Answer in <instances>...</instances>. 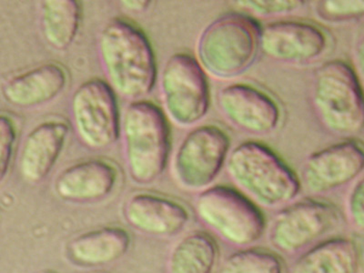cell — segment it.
<instances>
[{
  "instance_id": "obj_3",
  "label": "cell",
  "mask_w": 364,
  "mask_h": 273,
  "mask_svg": "<svg viewBox=\"0 0 364 273\" xmlns=\"http://www.w3.org/2000/svg\"><path fill=\"white\" fill-rule=\"evenodd\" d=\"M226 164L233 181L263 206H279L300 193L301 182L294 170L262 143L246 141L237 146Z\"/></svg>"
},
{
  "instance_id": "obj_17",
  "label": "cell",
  "mask_w": 364,
  "mask_h": 273,
  "mask_svg": "<svg viewBox=\"0 0 364 273\" xmlns=\"http://www.w3.org/2000/svg\"><path fill=\"white\" fill-rule=\"evenodd\" d=\"M68 74L57 63H45L12 77L3 87V95L12 105L33 108L56 99L65 90Z\"/></svg>"
},
{
  "instance_id": "obj_5",
  "label": "cell",
  "mask_w": 364,
  "mask_h": 273,
  "mask_svg": "<svg viewBox=\"0 0 364 273\" xmlns=\"http://www.w3.org/2000/svg\"><path fill=\"white\" fill-rule=\"evenodd\" d=\"M313 100L318 117L330 131L350 135L363 129L362 86L358 75L346 61H328L318 68Z\"/></svg>"
},
{
  "instance_id": "obj_28",
  "label": "cell",
  "mask_w": 364,
  "mask_h": 273,
  "mask_svg": "<svg viewBox=\"0 0 364 273\" xmlns=\"http://www.w3.org/2000/svg\"><path fill=\"white\" fill-rule=\"evenodd\" d=\"M43 273H57V272H43Z\"/></svg>"
},
{
  "instance_id": "obj_11",
  "label": "cell",
  "mask_w": 364,
  "mask_h": 273,
  "mask_svg": "<svg viewBox=\"0 0 364 273\" xmlns=\"http://www.w3.org/2000/svg\"><path fill=\"white\" fill-rule=\"evenodd\" d=\"M218 103L230 122L250 134H269L277 129L281 120L278 103L249 84L224 87L218 94Z\"/></svg>"
},
{
  "instance_id": "obj_18",
  "label": "cell",
  "mask_w": 364,
  "mask_h": 273,
  "mask_svg": "<svg viewBox=\"0 0 364 273\" xmlns=\"http://www.w3.org/2000/svg\"><path fill=\"white\" fill-rule=\"evenodd\" d=\"M132 246V235L124 228L106 226L74 237L68 255L77 264L97 267L122 259Z\"/></svg>"
},
{
  "instance_id": "obj_12",
  "label": "cell",
  "mask_w": 364,
  "mask_h": 273,
  "mask_svg": "<svg viewBox=\"0 0 364 273\" xmlns=\"http://www.w3.org/2000/svg\"><path fill=\"white\" fill-rule=\"evenodd\" d=\"M363 166V145L357 141H343L309 156L302 178L311 193H327L358 177Z\"/></svg>"
},
{
  "instance_id": "obj_14",
  "label": "cell",
  "mask_w": 364,
  "mask_h": 273,
  "mask_svg": "<svg viewBox=\"0 0 364 273\" xmlns=\"http://www.w3.org/2000/svg\"><path fill=\"white\" fill-rule=\"evenodd\" d=\"M118 181L119 171L110 162L87 159L61 171L55 181V191L63 200L90 203L108 197Z\"/></svg>"
},
{
  "instance_id": "obj_7",
  "label": "cell",
  "mask_w": 364,
  "mask_h": 273,
  "mask_svg": "<svg viewBox=\"0 0 364 273\" xmlns=\"http://www.w3.org/2000/svg\"><path fill=\"white\" fill-rule=\"evenodd\" d=\"M161 87L166 110L178 125H195L209 112V81L199 60L191 54L180 52L168 58Z\"/></svg>"
},
{
  "instance_id": "obj_27",
  "label": "cell",
  "mask_w": 364,
  "mask_h": 273,
  "mask_svg": "<svg viewBox=\"0 0 364 273\" xmlns=\"http://www.w3.org/2000/svg\"><path fill=\"white\" fill-rule=\"evenodd\" d=\"M122 3L127 9L139 12L146 11L151 5V1H145V0H139H139H126Z\"/></svg>"
},
{
  "instance_id": "obj_8",
  "label": "cell",
  "mask_w": 364,
  "mask_h": 273,
  "mask_svg": "<svg viewBox=\"0 0 364 273\" xmlns=\"http://www.w3.org/2000/svg\"><path fill=\"white\" fill-rule=\"evenodd\" d=\"M71 112L77 135L90 148L103 149L118 141V100L112 86L106 81L96 77L81 84L75 91Z\"/></svg>"
},
{
  "instance_id": "obj_25",
  "label": "cell",
  "mask_w": 364,
  "mask_h": 273,
  "mask_svg": "<svg viewBox=\"0 0 364 273\" xmlns=\"http://www.w3.org/2000/svg\"><path fill=\"white\" fill-rule=\"evenodd\" d=\"M318 12L327 21H348L363 15V1H323L318 6Z\"/></svg>"
},
{
  "instance_id": "obj_24",
  "label": "cell",
  "mask_w": 364,
  "mask_h": 273,
  "mask_svg": "<svg viewBox=\"0 0 364 273\" xmlns=\"http://www.w3.org/2000/svg\"><path fill=\"white\" fill-rule=\"evenodd\" d=\"M17 139V127L9 116L0 114V183L11 167L13 151Z\"/></svg>"
},
{
  "instance_id": "obj_1",
  "label": "cell",
  "mask_w": 364,
  "mask_h": 273,
  "mask_svg": "<svg viewBox=\"0 0 364 273\" xmlns=\"http://www.w3.org/2000/svg\"><path fill=\"white\" fill-rule=\"evenodd\" d=\"M100 56L114 91L128 99L149 95L157 80L155 52L139 26L122 18L112 19L99 41Z\"/></svg>"
},
{
  "instance_id": "obj_23",
  "label": "cell",
  "mask_w": 364,
  "mask_h": 273,
  "mask_svg": "<svg viewBox=\"0 0 364 273\" xmlns=\"http://www.w3.org/2000/svg\"><path fill=\"white\" fill-rule=\"evenodd\" d=\"M240 8L259 16H278L291 14L305 5L301 0H245L238 1Z\"/></svg>"
},
{
  "instance_id": "obj_10",
  "label": "cell",
  "mask_w": 364,
  "mask_h": 273,
  "mask_svg": "<svg viewBox=\"0 0 364 273\" xmlns=\"http://www.w3.org/2000/svg\"><path fill=\"white\" fill-rule=\"evenodd\" d=\"M341 220L343 215L336 205L301 200L279 211L272 224L271 240L282 252H295L336 229Z\"/></svg>"
},
{
  "instance_id": "obj_21",
  "label": "cell",
  "mask_w": 364,
  "mask_h": 273,
  "mask_svg": "<svg viewBox=\"0 0 364 273\" xmlns=\"http://www.w3.org/2000/svg\"><path fill=\"white\" fill-rule=\"evenodd\" d=\"M219 250L209 234L197 232L188 234L172 250L170 273H213Z\"/></svg>"
},
{
  "instance_id": "obj_20",
  "label": "cell",
  "mask_w": 364,
  "mask_h": 273,
  "mask_svg": "<svg viewBox=\"0 0 364 273\" xmlns=\"http://www.w3.org/2000/svg\"><path fill=\"white\" fill-rule=\"evenodd\" d=\"M42 31L48 43L66 50L79 32L82 8L77 0H47L41 6Z\"/></svg>"
},
{
  "instance_id": "obj_15",
  "label": "cell",
  "mask_w": 364,
  "mask_h": 273,
  "mask_svg": "<svg viewBox=\"0 0 364 273\" xmlns=\"http://www.w3.org/2000/svg\"><path fill=\"white\" fill-rule=\"evenodd\" d=\"M129 223L139 232L159 237L180 233L190 222V213L178 201L152 193H136L125 206Z\"/></svg>"
},
{
  "instance_id": "obj_19",
  "label": "cell",
  "mask_w": 364,
  "mask_h": 273,
  "mask_svg": "<svg viewBox=\"0 0 364 273\" xmlns=\"http://www.w3.org/2000/svg\"><path fill=\"white\" fill-rule=\"evenodd\" d=\"M359 261L358 247L353 240L333 238L304 253L292 273H354Z\"/></svg>"
},
{
  "instance_id": "obj_2",
  "label": "cell",
  "mask_w": 364,
  "mask_h": 273,
  "mask_svg": "<svg viewBox=\"0 0 364 273\" xmlns=\"http://www.w3.org/2000/svg\"><path fill=\"white\" fill-rule=\"evenodd\" d=\"M262 27L255 18L227 13L208 25L198 42L203 70L220 80L240 76L255 63Z\"/></svg>"
},
{
  "instance_id": "obj_9",
  "label": "cell",
  "mask_w": 364,
  "mask_h": 273,
  "mask_svg": "<svg viewBox=\"0 0 364 273\" xmlns=\"http://www.w3.org/2000/svg\"><path fill=\"white\" fill-rule=\"evenodd\" d=\"M230 139L219 127L205 125L188 132L174 159V173L188 190H200L211 183L225 164Z\"/></svg>"
},
{
  "instance_id": "obj_26",
  "label": "cell",
  "mask_w": 364,
  "mask_h": 273,
  "mask_svg": "<svg viewBox=\"0 0 364 273\" xmlns=\"http://www.w3.org/2000/svg\"><path fill=\"white\" fill-rule=\"evenodd\" d=\"M348 210L354 226L359 230H363L364 225L363 178L356 182L350 191L349 200H348Z\"/></svg>"
},
{
  "instance_id": "obj_22",
  "label": "cell",
  "mask_w": 364,
  "mask_h": 273,
  "mask_svg": "<svg viewBox=\"0 0 364 273\" xmlns=\"http://www.w3.org/2000/svg\"><path fill=\"white\" fill-rule=\"evenodd\" d=\"M220 273H284V265L269 250L246 249L228 257Z\"/></svg>"
},
{
  "instance_id": "obj_6",
  "label": "cell",
  "mask_w": 364,
  "mask_h": 273,
  "mask_svg": "<svg viewBox=\"0 0 364 273\" xmlns=\"http://www.w3.org/2000/svg\"><path fill=\"white\" fill-rule=\"evenodd\" d=\"M196 210L206 225L232 245H252L264 232L262 211L232 187L220 185L206 188L198 197Z\"/></svg>"
},
{
  "instance_id": "obj_16",
  "label": "cell",
  "mask_w": 364,
  "mask_h": 273,
  "mask_svg": "<svg viewBox=\"0 0 364 273\" xmlns=\"http://www.w3.org/2000/svg\"><path fill=\"white\" fill-rule=\"evenodd\" d=\"M70 127L61 120H48L26 136L21 155V171L26 181L38 183L50 173L66 144Z\"/></svg>"
},
{
  "instance_id": "obj_4",
  "label": "cell",
  "mask_w": 364,
  "mask_h": 273,
  "mask_svg": "<svg viewBox=\"0 0 364 273\" xmlns=\"http://www.w3.org/2000/svg\"><path fill=\"white\" fill-rule=\"evenodd\" d=\"M127 165L133 181L149 184L167 167L171 151V129L157 104L136 100L123 117Z\"/></svg>"
},
{
  "instance_id": "obj_13",
  "label": "cell",
  "mask_w": 364,
  "mask_h": 273,
  "mask_svg": "<svg viewBox=\"0 0 364 273\" xmlns=\"http://www.w3.org/2000/svg\"><path fill=\"white\" fill-rule=\"evenodd\" d=\"M327 37L317 26L308 22L282 21L262 28L259 48L272 60L304 63L315 60L326 50Z\"/></svg>"
}]
</instances>
